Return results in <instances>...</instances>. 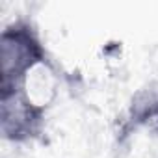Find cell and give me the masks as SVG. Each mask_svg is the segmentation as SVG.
<instances>
[{"label": "cell", "instance_id": "obj_1", "mask_svg": "<svg viewBox=\"0 0 158 158\" xmlns=\"http://www.w3.org/2000/svg\"><path fill=\"white\" fill-rule=\"evenodd\" d=\"M48 50L30 19H15L0 34V93L26 89L28 76L48 65Z\"/></svg>", "mask_w": 158, "mask_h": 158}, {"label": "cell", "instance_id": "obj_2", "mask_svg": "<svg viewBox=\"0 0 158 158\" xmlns=\"http://www.w3.org/2000/svg\"><path fill=\"white\" fill-rule=\"evenodd\" d=\"M0 130L13 145L41 139L47 130V106L35 102L28 89L0 93Z\"/></svg>", "mask_w": 158, "mask_h": 158}, {"label": "cell", "instance_id": "obj_3", "mask_svg": "<svg viewBox=\"0 0 158 158\" xmlns=\"http://www.w3.org/2000/svg\"><path fill=\"white\" fill-rule=\"evenodd\" d=\"M158 130V82H151L134 93L119 125V139L138 130Z\"/></svg>", "mask_w": 158, "mask_h": 158}]
</instances>
